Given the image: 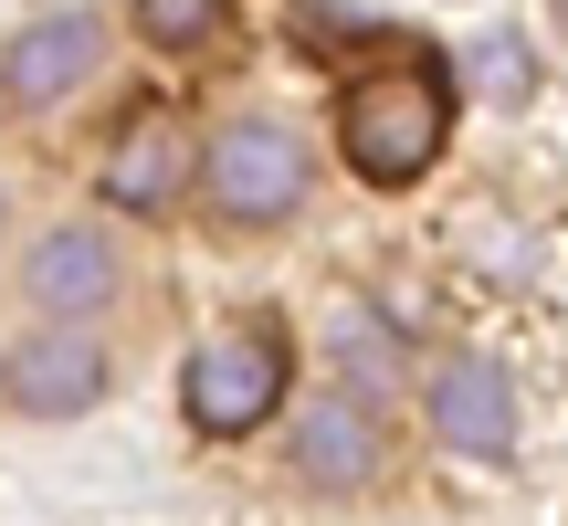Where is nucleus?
I'll use <instances>...</instances> for the list:
<instances>
[{
    "label": "nucleus",
    "mask_w": 568,
    "mask_h": 526,
    "mask_svg": "<svg viewBox=\"0 0 568 526\" xmlns=\"http://www.w3.org/2000/svg\"><path fill=\"white\" fill-rule=\"evenodd\" d=\"M337 148H347V169H358L368 190H410L453 148V74L432 53L368 63V74L337 95Z\"/></svg>",
    "instance_id": "1"
},
{
    "label": "nucleus",
    "mask_w": 568,
    "mask_h": 526,
    "mask_svg": "<svg viewBox=\"0 0 568 526\" xmlns=\"http://www.w3.org/2000/svg\"><path fill=\"white\" fill-rule=\"evenodd\" d=\"M284 380H295V347H284V326L243 316V326H222V337L190 347V368H180V411H190V432H201V443H243V432H264L274 411H284Z\"/></svg>",
    "instance_id": "2"
},
{
    "label": "nucleus",
    "mask_w": 568,
    "mask_h": 526,
    "mask_svg": "<svg viewBox=\"0 0 568 526\" xmlns=\"http://www.w3.org/2000/svg\"><path fill=\"white\" fill-rule=\"evenodd\" d=\"M305 138L284 117H222L211 127V148H201V190H211V211L222 222H243V232H264L284 222V211L305 201Z\"/></svg>",
    "instance_id": "3"
},
{
    "label": "nucleus",
    "mask_w": 568,
    "mask_h": 526,
    "mask_svg": "<svg viewBox=\"0 0 568 526\" xmlns=\"http://www.w3.org/2000/svg\"><path fill=\"white\" fill-rule=\"evenodd\" d=\"M105 74V21L95 11H32L0 42V117H53Z\"/></svg>",
    "instance_id": "4"
},
{
    "label": "nucleus",
    "mask_w": 568,
    "mask_h": 526,
    "mask_svg": "<svg viewBox=\"0 0 568 526\" xmlns=\"http://www.w3.org/2000/svg\"><path fill=\"white\" fill-rule=\"evenodd\" d=\"M284 464H295V485H316V495H358L368 474L389 464L379 401H358V390H316V401L284 422Z\"/></svg>",
    "instance_id": "5"
},
{
    "label": "nucleus",
    "mask_w": 568,
    "mask_h": 526,
    "mask_svg": "<svg viewBox=\"0 0 568 526\" xmlns=\"http://www.w3.org/2000/svg\"><path fill=\"white\" fill-rule=\"evenodd\" d=\"M21 295H32L53 326L105 316V305L126 295V253H116V232H95V222H53V232H32V243H21Z\"/></svg>",
    "instance_id": "6"
},
{
    "label": "nucleus",
    "mask_w": 568,
    "mask_h": 526,
    "mask_svg": "<svg viewBox=\"0 0 568 526\" xmlns=\"http://www.w3.org/2000/svg\"><path fill=\"white\" fill-rule=\"evenodd\" d=\"M190 180H201V148L180 138V117H169V105H126V127L105 138V159H95V190L116 211H169Z\"/></svg>",
    "instance_id": "7"
},
{
    "label": "nucleus",
    "mask_w": 568,
    "mask_h": 526,
    "mask_svg": "<svg viewBox=\"0 0 568 526\" xmlns=\"http://www.w3.org/2000/svg\"><path fill=\"white\" fill-rule=\"evenodd\" d=\"M105 347L95 337H74V326H42L32 347H11L0 358V401L21 411V422H74V411H95L105 401Z\"/></svg>",
    "instance_id": "8"
},
{
    "label": "nucleus",
    "mask_w": 568,
    "mask_h": 526,
    "mask_svg": "<svg viewBox=\"0 0 568 526\" xmlns=\"http://www.w3.org/2000/svg\"><path fill=\"white\" fill-rule=\"evenodd\" d=\"M432 443L464 464H506L516 453V380L485 358H443L432 368Z\"/></svg>",
    "instance_id": "9"
},
{
    "label": "nucleus",
    "mask_w": 568,
    "mask_h": 526,
    "mask_svg": "<svg viewBox=\"0 0 568 526\" xmlns=\"http://www.w3.org/2000/svg\"><path fill=\"white\" fill-rule=\"evenodd\" d=\"M337 368H347V390H358V401H379V390H400V337H389L379 316H337Z\"/></svg>",
    "instance_id": "10"
},
{
    "label": "nucleus",
    "mask_w": 568,
    "mask_h": 526,
    "mask_svg": "<svg viewBox=\"0 0 568 526\" xmlns=\"http://www.w3.org/2000/svg\"><path fill=\"white\" fill-rule=\"evenodd\" d=\"M126 21H138L159 53H201L211 32H232V0H126Z\"/></svg>",
    "instance_id": "11"
},
{
    "label": "nucleus",
    "mask_w": 568,
    "mask_h": 526,
    "mask_svg": "<svg viewBox=\"0 0 568 526\" xmlns=\"http://www.w3.org/2000/svg\"><path fill=\"white\" fill-rule=\"evenodd\" d=\"M474 95L506 105V117L537 95V53H527V32H474Z\"/></svg>",
    "instance_id": "12"
},
{
    "label": "nucleus",
    "mask_w": 568,
    "mask_h": 526,
    "mask_svg": "<svg viewBox=\"0 0 568 526\" xmlns=\"http://www.w3.org/2000/svg\"><path fill=\"white\" fill-rule=\"evenodd\" d=\"M558 21H568V0H558Z\"/></svg>",
    "instance_id": "13"
}]
</instances>
